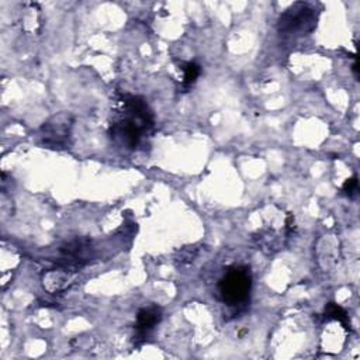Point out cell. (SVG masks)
<instances>
[{"label":"cell","instance_id":"cell-1","mask_svg":"<svg viewBox=\"0 0 360 360\" xmlns=\"http://www.w3.org/2000/svg\"><path fill=\"white\" fill-rule=\"evenodd\" d=\"M154 131V113L143 97L123 94L118 99L108 127V136L117 147L136 151L152 137Z\"/></svg>","mask_w":360,"mask_h":360},{"label":"cell","instance_id":"cell-2","mask_svg":"<svg viewBox=\"0 0 360 360\" xmlns=\"http://www.w3.org/2000/svg\"><path fill=\"white\" fill-rule=\"evenodd\" d=\"M252 289V275L247 266H232L221 278L218 291L224 303L238 305L248 300Z\"/></svg>","mask_w":360,"mask_h":360},{"label":"cell","instance_id":"cell-3","mask_svg":"<svg viewBox=\"0 0 360 360\" xmlns=\"http://www.w3.org/2000/svg\"><path fill=\"white\" fill-rule=\"evenodd\" d=\"M73 127V117L69 113L52 115L41 127L43 144L48 148L61 150L69 144L71 131Z\"/></svg>","mask_w":360,"mask_h":360},{"label":"cell","instance_id":"cell-4","mask_svg":"<svg viewBox=\"0 0 360 360\" xmlns=\"http://www.w3.org/2000/svg\"><path fill=\"white\" fill-rule=\"evenodd\" d=\"M314 10L307 3H296L287 9L279 19V31L291 34L297 31H310L317 24Z\"/></svg>","mask_w":360,"mask_h":360},{"label":"cell","instance_id":"cell-5","mask_svg":"<svg viewBox=\"0 0 360 360\" xmlns=\"http://www.w3.org/2000/svg\"><path fill=\"white\" fill-rule=\"evenodd\" d=\"M61 262L59 265L66 272H75L83 268L89 262L90 257V241L87 239H75L65 244L61 250Z\"/></svg>","mask_w":360,"mask_h":360},{"label":"cell","instance_id":"cell-6","mask_svg":"<svg viewBox=\"0 0 360 360\" xmlns=\"http://www.w3.org/2000/svg\"><path fill=\"white\" fill-rule=\"evenodd\" d=\"M162 319V310L157 305H150L144 307L138 311L137 314V335L140 338H145L150 332L155 329V326L161 322Z\"/></svg>","mask_w":360,"mask_h":360},{"label":"cell","instance_id":"cell-7","mask_svg":"<svg viewBox=\"0 0 360 360\" xmlns=\"http://www.w3.org/2000/svg\"><path fill=\"white\" fill-rule=\"evenodd\" d=\"M180 69L183 72V80H182V86L185 89L192 87L196 80L199 79L200 73H201V66L196 62H182L180 64Z\"/></svg>","mask_w":360,"mask_h":360},{"label":"cell","instance_id":"cell-8","mask_svg":"<svg viewBox=\"0 0 360 360\" xmlns=\"http://www.w3.org/2000/svg\"><path fill=\"white\" fill-rule=\"evenodd\" d=\"M325 318L336 319V321L342 322L345 325V328H347V312L335 303H329L325 307Z\"/></svg>","mask_w":360,"mask_h":360},{"label":"cell","instance_id":"cell-9","mask_svg":"<svg viewBox=\"0 0 360 360\" xmlns=\"http://www.w3.org/2000/svg\"><path fill=\"white\" fill-rule=\"evenodd\" d=\"M357 189H359V180H357V176H353L350 179H347L343 186H342V192L349 197V199H353L354 194L357 193Z\"/></svg>","mask_w":360,"mask_h":360},{"label":"cell","instance_id":"cell-10","mask_svg":"<svg viewBox=\"0 0 360 360\" xmlns=\"http://www.w3.org/2000/svg\"><path fill=\"white\" fill-rule=\"evenodd\" d=\"M194 250V247H187V248H185L183 251H182V254H180V264H186V262H192L196 257H197V254H199V251H194L193 254H192V251Z\"/></svg>","mask_w":360,"mask_h":360},{"label":"cell","instance_id":"cell-11","mask_svg":"<svg viewBox=\"0 0 360 360\" xmlns=\"http://www.w3.org/2000/svg\"><path fill=\"white\" fill-rule=\"evenodd\" d=\"M352 69H353V73H354V76H356V79H359V69H357V64L354 62L353 64V66H352Z\"/></svg>","mask_w":360,"mask_h":360}]
</instances>
